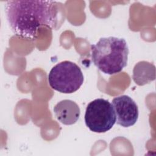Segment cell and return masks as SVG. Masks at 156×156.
<instances>
[{
	"label": "cell",
	"mask_w": 156,
	"mask_h": 156,
	"mask_svg": "<svg viewBox=\"0 0 156 156\" xmlns=\"http://www.w3.org/2000/svg\"><path fill=\"white\" fill-rule=\"evenodd\" d=\"M55 3L52 1H7L5 12L12 31L21 38L35 39L41 26L52 27L55 16Z\"/></svg>",
	"instance_id": "cell-1"
},
{
	"label": "cell",
	"mask_w": 156,
	"mask_h": 156,
	"mask_svg": "<svg viewBox=\"0 0 156 156\" xmlns=\"http://www.w3.org/2000/svg\"><path fill=\"white\" fill-rule=\"evenodd\" d=\"M91 59L102 73L113 75L120 73L127 64L129 48L122 38H101L91 46Z\"/></svg>",
	"instance_id": "cell-2"
},
{
	"label": "cell",
	"mask_w": 156,
	"mask_h": 156,
	"mask_svg": "<svg viewBox=\"0 0 156 156\" xmlns=\"http://www.w3.org/2000/svg\"><path fill=\"white\" fill-rule=\"evenodd\" d=\"M48 82L52 89L62 93L71 94L82 86L83 75L77 65L66 60L57 63L51 69Z\"/></svg>",
	"instance_id": "cell-3"
},
{
	"label": "cell",
	"mask_w": 156,
	"mask_h": 156,
	"mask_svg": "<svg viewBox=\"0 0 156 156\" xmlns=\"http://www.w3.org/2000/svg\"><path fill=\"white\" fill-rule=\"evenodd\" d=\"M85 122L87 127L95 133H105L116 122V115L112 104L102 98L90 102L85 110Z\"/></svg>",
	"instance_id": "cell-4"
},
{
	"label": "cell",
	"mask_w": 156,
	"mask_h": 156,
	"mask_svg": "<svg viewBox=\"0 0 156 156\" xmlns=\"http://www.w3.org/2000/svg\"><path fill=\"white\" fill-rule=\"evenodd\" d=\"M117 124L128 127L134 125L138 118V108L135 102L129 96L121 95L112 100Z\"/></svg>",
	"instance_id": "cell-5"
},
{
	"label": "cell",
	"mask_w": 156,
	"mask_h": 156,
	"mask_svg": "<svg viewBox=\"0 0 156 156\" xmlns=\"http://www.w3.org/2000/svg\"><path fill=\"white\" fill-rule=\"evenodd\" d=\"M54 112L56 118L61 123L65 125H72L79 119L80 110L75 102L64 99L54 106Z\"/></svg>",
	"instance_id": "cell-6"
},
{
	"label": "cell",
	"mask_w": 156,
	"mask_h": 156,
	"mask_svg": "<svg viewBox=\"0 0 156 156\" xmlns=\"http://www.w3.org/2000/svg\"><path fill=\"white\" fill-rule=\"evenodd\" d=\"M133 80L138 85H144L155 79V67L149 62L141 61L135 65L133 70Z\"/></svg>",
	"instance_id": "cell-7"
}]
</instances>
